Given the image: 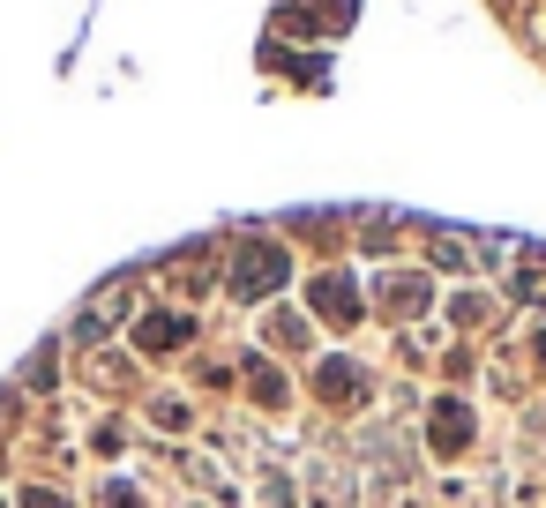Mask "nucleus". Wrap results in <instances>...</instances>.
Masks as SVG:
<instances>
[{
  "label": "nucleus",
  "mask_w": 546,
  "mask_h": 508,
  "mask_svg": "<svg viewBox=\"0 0 546 508\" xmlns=\"http://www.w3.org/2000/svg\"><path fill=\"white\" fill-rule=\"evenodd\" d=\"M277 277H285V254H277V247H255V254H247V269H232V292L255 299V292H270Z\"/></svg>",
  "instance_id": "f257e3e1"
},
{
  "label": "nucleus",
  "mask_w": 546,
  "mask_h": 508,
  "mask_svg": "<svg viewBox=\"0 0 546 508\" xmlns=\"http://www.w3.org/2000/svg\"><path fill=\"white\" fill-rule=\"evenodd\" d=\"M315 299H322V314H337V322H345V314H360V307H352V284H345V277H322Z\"/></svg>",
  "instance_id": "f03ea898"
},
{
  "label": "nucleus",
  "mask_w": 546,
  "mask_h": 508,
  "mask_svg": "<svg viewBox=\"0 0 546 508\" xmlns=\"http://www.w3.org/2000/svg\"><path fill=\"white\" fill-rule=\"evenodd\" d=\"M173 337H180V322H173V314H150V322H143V344H150V352H165Z\"/></svg>",
  "instance_id": "7ed1b4c3"
},
{
  "label": "nucleus",
  "mask_w": 546,
  "mask_h": 508,
  "mask_svg": "<svg viewBox=\"0 0 546 508\" xmlns=\"http://www.w3.org/2000/svg\"><path fill=\"white\" fill-rule=\"evenodd\" d=\"M434 441H442V449H457V441H464V411H457V404H442V426H434Z\"/></svg>",
  "instance_id": "20e7f679"
},
{
  "label": "nucleus",
  "mask_w": 546,
  "mask_h": 508,
  "mask_svg": "<svg viewBox=\"0 0 546 508\" xmlns=\"http://www.w3.org/2000/svg\"><path fill=\"white\" fill-rule=\"evenodd\" d=\"M30 508H68V501H53V494H38V501H30Z\"/></svg>",
  "instance_id": "39448f33"
},
{
  "label": "nucleus",
  "mask_w": 546,
  "mask_h": 508,
  "mask_svg": "<svg viewBox=\"0 0 546 508\" xmlns=\"http://www.w3.org/2000/svg\"><path fill=\"white\" fill-rule=\"evenodd\" d=\"M539 352H546V337H539Z\"/></svg>",
  "instance_id": "423d86ee"
}]
</instances>
